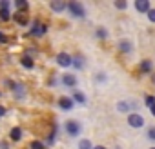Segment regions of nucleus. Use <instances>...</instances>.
Masks as SVG:
<instances>
[{"label": "nucleus", "instance_id": "f257e3e1", "mask_svg": "<svg viewBox=\"0 0 155 149\" xmlns=\"http://www.w3.org/2000/svg\"><path fill=\"white\" fill-rule=\"evenodd\" d=\"M68 11L71 13L73 18H86L88 11H86V6L79 0H69L68 2Z\"/></svg>", "mask_w": 155, "mask_h": 149}, {"label": "nucleus", "instance_id": "f03ea898", "mask_svg": "<svg viewBox=\"0 0 155 149\" xmlns=\"http://www.w3.org/2000/svg\"><path fill=\"white\" fill-rule=\"evenodd\" d=\"M64 131L69 136H79L82 133V124L79 120H66L64 122Z\"/></svg>", "mask_w": 155, "mask_h": 149}, {"label": "nucleus", "instance_id": "7ed1b4c3", "mask_svg": "<svg viewBox=\"0 0 155 149\" xmlns=\"http://www.w3.org/2000/svg\"><path fill=\"white\" fill-rule=\"evenodd\" d=\"M48 33V26L42 24L40 20H33L29 26V36H44Z\"/></svg>", "mask_w": 155, "mask_h": 149}, {"label": "nucleus", "instance_id": "20e7f679", "mask_svg": "<svg viewBox=\"0 0 155 149\" xmlns=\"http://www.w3.org/2000/svg\"><path fill=\"white\" fill-rule=\"evenodd\" d=\"M128 125L130 127H133V129H140V127H144V116L140 115V113H137V111H131L130 115H128Z\"/></svg>", "mask_w": 155, "mask_h": 149}, {"label": "nucleus", "instance_id": "39448f33", "mask_svg": "<svg viewBox=\"0 0 155 149\" xmlns=\"http://www.w3.org/2000/svg\"><path fill=\"white\" fill-rule=\"evenodd\" d=\"M60 84L68 89H77V86H79V80H77V77L73 73H62L60 77Z\"/></svg>", "mask_w": 155, "mask_h": 149}, {"label": "nucleus", "instance_id": "423d86ee", "mask_svg": "<svg viewBox=\"0 0 155 149\" xmlns=\"http://www.w3.org/2000/svg\"><path fill=\"white\" fill-rule=\"evenodd\" d=\"M55 62H57V65H60V67H71V55L66 53V51H60V53L57 55Z\"/></svg>", "mask_w": 155, "mask_h": 149}, {"label": "nucleus", "instance_id": "0eeeda50", "mask_svg": "<svg viewBox=\"0 0 155 149\" xmlns=\"http://www.w3.org/2000/svg\"><path fill=\"white\" fill-rule=\"evenodd\" d=\"M133 8H135L139 13L146 15V13L151 9V4H150V0H135V2H133Z\"/></svg>", "mask_w": 155, "mask_h": 149}, {"label": "nucleus", "instance_id": "6e6552de", "mask_svg": "<svg viewBox=\"0 0 155 149\" xmlns=\"http://www.w3.org/2000/svg\"><path fill=\"white\" fill-rule=\"evenodd\" d=\"M73 106H75V102H73L71 97H60V98H58V107H60L62 111H71Z\"/></svg>", "mask_w": 155, "mask_h": 149}, {"label": "nucleus", "instance_id": "1a4fd4ad", "mask_svg": "<svg viewBox=\"0 0 155 149\" xmlns=\"http://www.w3.org/2000/svg\"><path fill=\"white\" fill-rule=\"evenodd\" d=\"M71 65H73V69L81 71V69H84V65H86V58H84L82 55H73V56H71Z\"/></svg>", "mask_w": 155, "mask_h": 149}, {"label": "nucleus", "instance_id": "9d476101", "mask_svg": "<svg viewBox=\"0 0 155 149\" xmlns=\"http://www.w3.org/2000/svg\"><path fill=\"white\" fill-rule=\"evenodd\" d=\"M49 8H51V11H55V13H62V11L68 9V2H64V0H51V2H49Z\"/></svg>", "mask_w": 155, "mask_h": 149}, {"label": "nucleus", "instance_id": "9b49d317", "mask_svg": "<svg viewBox=\"0 0 155 149\" xmlns=\"http://www.w3.org/2000/svg\"><path fill=\"white\" fill-rule=\"evenodd\" d=\"M71 98H73V102H75V104H81V106H86V102H88L86 95H84L81 89H73V93H71Z\"/></svg>", "mask_w": 155, "mask_h": 149}, {"label": "nucleus", "instance_id": "f8f14e48", "mask_svg": "<svg viewBox=\"0 0 155 149\" xmlns=\"http://www.w3.org/2000/svg\"><path fill=\"white\" fill-rule=\"evenodd\" d=\"M135 107V104H131V102H128V100H120V102H117V111L119 113H131V109Z\"/></svg>", "mask_w": 155, "mask_h": 149}, {"label": "nucleus", "instance_id": "ddd939ff", "mask_svg": "<svg viewBox=\"0 0 155 149\" xmlns=\"http://www.w3.org/2000/svg\"><path fill=\"white\" fill-rule=\"evenodd\" d=\"M117 49H119L120 53H124V55H130V53L133 51V44H131L130 40H120V42L117 44Z\"/></svg>", "mask_w": 155, "mask_h": 149}, {"label": "nucleus", "instance_id": "4468645a", "mask_svg": "<svg viewBox=\"0 0 155 149\" xmlns=\"http://www.w3.org/2000/svg\"><path fill=\"white\" fill-rule=\"evenodd\" d=\"M139 71L144 73V74H151L153 73V62L151 60H142L139 64Z\"/></svg>", "mask_w": 155, "mask_h": 149}, {"label": "nucleus", "instance_id": "2eb2a0df", "mask_svg": "<svg viewBox=\"0 0 155 149\" xmlns=\"http://www.w3.org/2000/svg\"><path fill=\"white\" fill-rule=\"evenodd\" d=\"M13 20H15L18 26H29V17H28L26 13H18V11H17V13L13 15Z\"/></svg>", "mask_w": 155, "mask_h": 149}, {"label": "nucleus", "instance_id": "dca6fc26", "mask_svg": "<svg viewBox=\"0 0 155 149\" xmlns=\"http://www.w3.org/2000/svg\"><path fill=\"white\" fill-rule=\"evenodd\" d=\"M20 65H22L24 69H33V67H35V60H33L29 55H24V56H20Z\"/></svg>", "mask_w": 155, "mask_h": 149}, {"label": "nucleus", "instance_id": "f3484780", "mask_svg": "<svg viewBox=\"0 0 155 149\" xmlns=\"http://www.w3.org/2000/svg\"><path fill=\"white\" fill-rule=\"evenodd\" d=\"M9 140L20 142V140H22V127H11V131H9Z\"/></svg>", "mask_w": 155, "mask_h": 149}, {"label": "nucleus", "instance_id": "a211bd4d", "mask_svg": "<svg viewBox=\"0 0 155 149\" xmlns=\"http://www.w3.org/2000/svg\"><path fill=\"white\" fill-rule=\"evenodd\" d=\"M15 9L18 13H26L29 9V2H26V0H15Z\"/></svg>", "mask_w": 155, "mask_h": 149}, {"label": "nucleus", "instance_id": "6ab92c4d", "mask_svg": "<svg viewBox=\"0 0 155 149\" xmlns=\"http://www.w3.org/2000/svg\"><path fill=\"white\" fill-rule=\"evenodd\" d=\"M13 95H15V98L22 100V98L26 97V86H22V84H17V87L13 89Z\"/></svg>", "mask_w": 155, "mask_h": 149}, {"label": "nucleus", "instance_id": "aec40b11", "mask_svg": "<svg viewBox=\"0 0 155 149\" xmlns=\"http://www.w3.org/2000/svg\"><path fill=\"white\" fill-rule=\"evenodd\" d=\"M144 102H146V106H148V109L151 111V115L155 116V97H153V95H146V98H144Z\"/></svg>", "mask_w": 155, "mask_h": 149}, {"label": "nucleus", "instance_id": "412c9836", "mask_svg": "<svg viewBox=\"0 0 155 149\" xmlns=\"http://www.w3.org/2000/svg\"><path fill=\"white\" fill-rule=\"evenodd\" d=\"M13 18L11 9H0V22H9Z\"/></svg>", "mask_w": 155, "mask_h": 149}, {"label": "nucleus", "instance_id": "4be33fe9", "mask_svg": "<svg viewBox=\"0 0 155 149\" xmlns=\"http://www.w3.org/2000/svg\"><path fill=\"white\" fill-rule=\"evenodd\" d=\"M95 36H97L99 40H106V38H108V31H106V27H97V29H95Z\"/></svg>", "mask_w": 155, "mask_h": 149}, {"label": "nucleus", "instance_id": "5701e85b", "mask_svg": "<svg viewBox=\"0 0 155 149\" xmlns=\"http://www.w3.org/2000/svg\"><path fill=\"white\" fill-rule=\"evenodd\" d=\"M29 149H48V145L40 140H33V142H29Z\"/></svg>", "mask_w": 155, "mask_h": 149}, {"label": "nucleus", "instance_id": "b1692460", "mask_svg": "<svg viewBox=\"0 0 155 149\" xmlns=\"http://www.w3.org/2000/svg\"><path fill=\"white\" fill-rule=\"evenodd\" d=\"M79 149H93V144L88 140V138H82L79 142Z\"/></svg>", "mask_w": 155, "mask_h": 149}, {"label": "nucleus", "instance_id": "393cba45", "mask_svg": "<svg viewBox=\"0 0 155 149\" xmlns=\"http://www.w3.org/2000/svg\"><path fill=\"white\" fill-rule=\"evenodd\" d=\"M113 6H115L117 9H120V11H124V9L128 8V2H124V0H115V2H113Z\"/></svg>", "mask_w": 155, "mask_h": 149}, {"label": "nucleus", "instance_id": "a878e982", "mask_svg": "<svg viewBox=\"0 0 155 149\" xmlns=\"http://www.w3.org/2000/svg\"><path fill=\"white\" fill-rule=\"evenodd\" d=\"M146 135H148V138H150L151 142H155V125H151V127H148V131H146Z\"/></svg>", "mask_w": 155, "mask_h": 149}, {"label": "nucleus", "instance_id": "bb28decb", "mask_svg": "<svg viewBox=\"0 0 155 149\" xmlns=\"http://www.w3.org/2000/svg\"><path fill=\"white\" fill-rule=\"evenodd\" d=\"M146 17H148V20H150L151 24H155V8H151V9L146 13Z\"/></svg>", "mask_w": 155, "mask_h": 149}, {"label": "nucleus", "instance_id": "cd10ccee", "mask_svg": "<svg viewBox=\"0 0 155 149\" xmlns=\"http://www.w3.org/2000/svg\"><path fill=\"white\" fill-rule=\"evenodd\" d=\"M0 9H11V2L9 0H0Z\"/></svg>", "mask_w": 155, "mask_h": 149}, {"label": "nucleus", "instance_id": "c85d7f7f", "mask_svg": "<svg viewBox=\"0 0 155 149\" xmlns=\"http://www.w3.org/2000/svg\"><path fill=\"white\" fill-rule=\"evenodd\" d=\"M8 42H9V38L6 36V33L0 31V44H8Z\"/></svg>", "mask_w": 155, "mask_h": 149}, {"label": "nucleus", "instance_id": "c756f323", "mask_svg": "<svg viewBox=\"0 0 155 149\" xmlns=\"http://www.w3.org/2000/svg\"><path fill=\"white\" fill-rule=\"evenodd\" d=\"M6 113H8V109H6L4 106H0V120H2V118L6 116Z\"/></svg>", "mask_w": 155, "mask_h": 149}, {"label": "nucleus", "instance_id": "7c9ffc66", "mask_svg": "<svg viewBox=\"0 0 155 149\" xmlns=\"http://www.w3.org/2000/svg\"><path fill=\"white\" fill-rule=\"evenodd\" d=\"M6 86H9V89H15V87H17V84H15L13 80H9V78L6 80Z\"/></svg>", "mask_w": 155, "mask_h": 149}, {"label": "nucleus", "instance_id": "2f4dec72", "mask_svg": "<svg viewBox=\"0 0 155 149\" xmlns=\"http://www.w3.org/2000/svg\"><path fill=\"white\" fill-rule=\"evenodd\" d=\"M0 149H9V144L8 142H0Z\"/></svg>", "mask_w": 155, "mask_h": 149}, {"label": "nucleus", "instance_id": "473e14b6", "mask_svg": "<svg viewBox=\"0 0 155 149\" xmlns=\"http://www.w3.org/2000/svg\"><path fill=\"white\" fill-rule=\"evenodd\" d=\"M93 149H108L106 145H93Z\"/></svg>", "mask_w": 155, "mask_h": 149}, {"label": "nucleus", "instance_id": "72a5a7b5", "mask_svg": "<svg viewBox=\"0 0 155 149\" xmlns=\"http://www.w3.org/2000/svg\"><path fill=\"white\" fill-rule=\"evenodd\" d=\"M150 77H151V82H153V86H155V73H151Z\"/></svg>", "mask_w": 155, "mask_h": 149}, {"label": "nucleus", "instance_id": "f704fd0d", "mask_svg": "<svg viewBox=\"0 0 155 149\" xmlns=\"http://www.w3.org/2000/svg\"><path fill=\"white\" fill-rule=\"evenodd\" d=\"M150 149H155V145H153V147H150Z\"/></svg>", "mask_w": 155, "mask_h": 149}, {"label": "nucleus", "instance_id": "c9c22d12", "mask_svg": "<svg viewBox=\"0 0 155 149\" xmlns=\"http://www.w3.org/2000/svg\"><path fill=\"white\" fill-rule=\"evenodd\" d=\"M0 97H2V93H0Z\"/></svg>", "mask_w": 155, "mask_h": 149}]
</instances>
